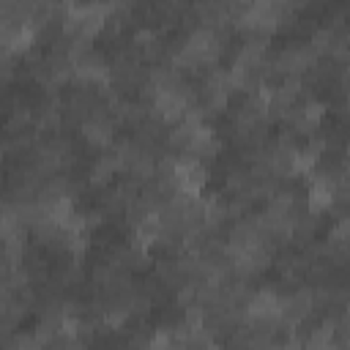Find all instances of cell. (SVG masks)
Wrapping results in <instances>:
<instances>
[{"mask_svg":"<svg viewBox=\"0 0 350 350\" xmlns=\"http://www.w3.org/2000/svg\"><path fill=\"white\" fill-rule=\"evenodd\" d=\"M331 200H334V191H331L328 180H314V183L309 186V194H306V205H309V211H312V213H320V211H325V208L331 205Z\"/></svg>","mask_w":350,"mask_h":350,"instance_id":"6da1fadb","label":"cell"},{"mask_svg":"<svg viewBox=\"0 0 350 350\" xmlns=\"http://www.w3.org/2000/svg\"><path fill=\"white\" fill-rule=\"evenodd\" d=\"M159 230H161V224H159V216H145L139 224H137V238L142 241V243H150V241H156L159 238Z\"/></svg>","mask_w":350,"mask_h":350,"instance_id":"7a4b0ae2","label":"cell"},{"mask_svg":"<svg viewBox=\"0 0 350 350\" xmlns=\"http://www.w3.org/2000/svg\"><path fill=\"white\" fill-rule=\"evenodd\" d=\"M85 139H90L93 145H107V142H109V129H107V123H101V120L85 123Z\"/></svg>","mask_w":350,"mask_h":350,"instance_id":"3957f363","label":"cell"}]
</instances>
